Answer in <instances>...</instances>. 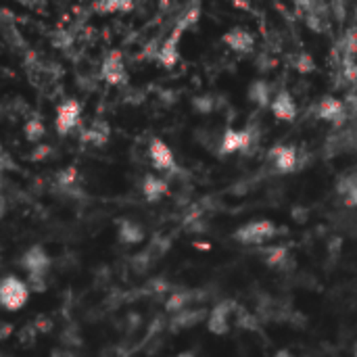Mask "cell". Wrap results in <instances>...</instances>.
I'll return each instance as SVG.
<instances>
[{
    "mask_svg": "<svg viewBox=\"0 0 357 357\" xmlns=\"http://www.w3.org/2000/svg\"><path fill=\"white\" fill-rule=\"evenodd\" d=\"M278 234H280V230H278V226L272 220H253V222H247L241 228H236L232 238L236 243H241V245L257 247V245L270 243Z\"/></svg>",
    "mask_w": 357,
    "mask_h": 357,
    "instance_id": "1",
    "label": "cell"
},
{
    "mask_svg": "<svg viewBox=\"0 0 357 357\" xmlns=\"http://www.w3.org/2000/svg\"><path fill=\"white\" fill-rule=\"evenodd\" d=\"M29 284L15 274H6L0 282V303L6 312H19L29 301Z\"/></svg>",
    "mask_w": 357,
    "mask_h": 357,
    "instance_id": "2",
    "label": "cell"
},
{
    "mask_svg": "<svg viewBox=\"0 0 357 357\" xmlns=\"http://www.w3.org/2000/svg\"><path fill=\"white\" fill-rule=\"evenodd\" d=\"M257 140V132L253 128L234 130L228 128L220 140V155H232V153H247Z\"/></svg>",
    "mask_w": 357,
    "mask_h": 357,
    "instance_id": "3",
    "label": "cell"
},
{
    "mask_svg": "<svg viewBox=\"0 0 357 357\" xmlns=\"http://www.w3.org/2000/svg\"><path fill=\"white\" fill-rule=\"evenodd\" d=\"M50 264H52V259H50V255L46 253V249L42 245L29 247L19 259V266L27 272L29 278H46V274L50 270Z\"/></svg>",
    "mask_w": 357,
    "mask_h": 357,
    "instance_id": "4",
    "label": "cell"
},
{
    "mask_svg": "<svg viewBox=\"0 0 357 357\" xmlns=\"http://www.w3.org/2000/svg\"><path fill=\"white\" fill-rule=\"evenodd\" d=\"M79 117H82V105L77 98H69L65 100L59 109H56V119H54V128L59 136H67L73 128L79 126Z\"/></svg>",
    "mask_w": 357,
    "mask_h": 357,
    "instance_id": "5",
    "label": "cell"
},
{
    "mask_svg": "<svg viewBox=\"0 0 357 357\" xmlns=\"http://www.w3.org/2000/svg\"><path fill=\"white\" fill-rule=\"evenodd\" d=\"M268 159L274 163L278 174H293L299 167V153L293 144H276L268 153Z\"/></svg>",
    "mask_w": 357,
    "mask_h": 357,
    "instance_id": "6",
    "label": "cell"
},
{
    "mask_svg": "<svg viewBox=\"0 0 357 357\" xmlns=\"http://www.w3.org/2000/svg\"><path fill=\"white\" fill-rule=\"evenodd\" d=\"M149 157H151V163H153V167L157 172H165V174L178 172L176 157H174L172 149L161 138H153L151 140V144H149Z\"/></svg>",
    "mask_w": 357,
    "mask_h": 357,
    "instance_id": "7",
    "label": "cell"
},
{
    "mask_svg": "<svg viewBox=\"0 0 357 357\" xmlns=\"http://www.w3.org/2000/svg\"><path fill=\"white\" fill-rule=\"evenodd\" d=\"M234 310H236V303L234 301H222V303H218L209 312V316H207V331L211 335H218V337L228 335V331H230V316L234 314Z\"/></svg>",
    "mask_w": 357,
    "mask_h": 357,
    "instance_id": "8",
    "label": "cell"
},
{
    "mask_svg": "<svg viewBox=\"0 0 357 357\" xmlns=\"http://www.w3.org/2000/svg\"><path fill=\"white\" fill-rule=\"evenodd\" d=\"M100 77L111 84V86H121L128 82V73H126V65H123V56L119 50H111L100 67Z\"/></svg>",
    "mask_w": 357,
    "mask_h": 357,
    "instance_id": "9",
    "label": "cell"
},
{
    "mask_svg": "<svg viewBox=\"0 0 357 357\" xmlns=\"http://www.w3.org/2000/svg\"><path fill=\"white\" fill-rule=\"evenodd\" d=\"M316 117L324 119L333 126H341L347 119V109L345 102L335 98V96H324L318 105H316Z\"/></svg>",
    "mask_w": 357,
    "mask_h": 357,
    "instance_id": "10",
    "label": "cell"
},
{
    "mask_svg": "<svg viewBox=\"0 0 357 357\" xmlns=\"http://www.w3.org/2000/svg\"><path fill=\"white\" fill-rule=\"evenodd\" d=\"M270 109H272L274 117L280 119V121H295V117H297V105H295L293 96H291L287 90H280V92L272 98Z\"/></svg>",
    "mask_w": 357,
    "mask_h": 357,
    "instance_id": "11",
    "label": "cell"
},
{
    "mask_svg": "<svg viewBox=\"0 0 357 357\" xmlns=\"http://www.w3.org/2000/svg\"><path fill=\"white\" fill-rule=\"evenodd\" d=\"M224 44H228L234 52H241V54H247L253 50L255 42H253V36L243 29V27H234L230 31L224 33Z\"/></svg>",
    "mask_w": 357,
    "mask_h": 357,
    "instance_id": "12",
    "label": "cell"
},
{
    "mask_svg": "<svg viewBox=\"0 0 357 357\" xmlns=\"http://www.w3.org/2000/svg\"><path fill=\"white\" fill-rule=\"evenodd\" d=\"M167 192H169V184L163 178L153 176V174L144 176V180H142V195H144V199L149 203H159Z\"/></svg>",
    "mask_w": 357,
    "mask_h": 357,
    "instance_id": "13",
    "label": "cell"
},
{
    "mask_svg": "<svg viewBox=\"0 0 357 357\" xmlns=\"http://www.w3.org/2000/svg\"><path fill=\"white\" fill-rule=\"evenodd\" d=\"M180 29L176 27L174 29V33L163 42V46L157 50V61L163 65V67H174L176 63H178V59H180V54H178V40H180Z\"/></svg>",
    "mask_w": 357,
    "mask_h": 357,
    "instance_id": "14",
    "label": "cell"
},
{
    "mask_svg": "<svg viewBox=\"0 0 357 357\" xmlns=\"http://www.w3.org/2000/svg\"><path fill=\"white\" fill-rule=\"evenodd\" d=\"M117 236L123 245H140L144 241V228L134 220H119Z\"/></svg>",
    "mask_w": 357,
    "mask_h": 357,
    "instance_id": "15",
    "label": "cell"
},
{
    "mask_svg": "<svg viewBox=\"0 0 357 357\" xmlns=\"http://www.w3.org/2000/svg\"><path fill=\"white\" fill-rule=\"evenodd\" d=\"M259 253L264 255L266 266H270L272 270H282V268L287 266V261L291 259L289 249L282 247V245H272V247H268V249H261Z\"/></svg>",
    "mask_w": 357,
    "mask_h": 357,
    "instance_id": "16",
    "label": "cell"
},
{
    "mask_svg": "<svg viewBox=\"0 0 357 357\" xmlns=\"http://www.w3.org/2000/svg\"><path fill=\"white\" fill-rule=\"evenodd\" d=\"M205 310H184L182 314H176V318L172 320V331H182V328H190L195 324H199L205 318Z\"/></svg>",
    "mask_w": 357,
    "mask_h": 357,
    "instance_id": "17",
    "label": "cell"
},
{
    "mask_svg": "<svg viewBox=\"0 0 357 357\" xmlns=\"http://www.w3.org/2000/svg\"><path fill=\"white\" fill-rule=\"evenodd\" d=\"M107 138H109V126L105 121H96L94 126H90L82 134V142H88V144H94V146L105 144Z\"/></svg>",
    "mask_w": 357,
    "mask_h": 357,
    "instance_id": "18",
    "label": "cell"
},
{
    "mask_svg": "<svg viewBox=\"0 0 357 357\" xmlns=\"http://www.w3.org/2000/svg\"><path fill=\"white\" fill-rule=\"evenodd\" d=\"M249 98L255 102V105H259V107H268V105H272V96H270V86L266 84V82H255L251 88H249Z\"/></svg>",
    "mask_w": 357,
    "mask_h": 357,
    "instance_id": "19",
    "label": "cell"
},
{
    "mask_svg": "<svg viewBox=\"0 0 357 357\" xmlns=\"http://www.w3.org/2000/svg\"><path fill=\"white\" fill-rule=\"evenodd\" d=\"M188 303H190V293H182V291H176L167 297L165 301V310L169 314H182L184 310H188Z\"/></svg>",
    "mask_w": 357,
    "mask_h": 357,
    "instance_id": "20",
    "label": "cell"
},
{
    "mask_svg": "<svg viewBox=\"0 0 357 357\" xmlns=\"http://www.w3.org/2000/svg\"><path fill=\"white\" fill-rule=\"evenodd\" d=\"M134 0H100L96 4V10L100 13H128L132 10Z\"/></svg>",
    "mask_w": 357,
    "mask_h": 357,
    "instance_id": "21",
    "label": "cell"
},
{
    "mask_svg": "<svg viewBox=\"0 0 357 357\" xmlns=\"http://www.w3.org/2000/svg\"><path fill=\"white\" fill-rule=\"evenodd\" d=\"M44 123H42V119L40 117H31L27 123H25V128H23V134H25V140L27 142H38L42 136H44Z\"/></svg>",
    "mask_w": 357,
    "mask_h": 357,
    "instance_id": "22",
    "label": "cell"
},
{
    "mask_svg": "<svg viewBox=\"0 0 357 357\" xmlns=\"http://www.w3.org/2000/svg\"><path fill=\"white\" fill-rule=\"evenodd\" d=\"M75 180H77V169L75 167H67V169H61L56 174V184L63 190H71V186L75 184Z\"/></svg>",
    "mask_w": 357,
    "mask_h": 357,
    "instance_id": "23",
    "label": "cell"
},
{
    "mask_svg": "<svg viewBox=\"0 0 357 357\" xmlns=\"http://www.w3.org/2000/svg\"><path fill=\"white\" fill-rule=\"evenodd\" d=\"M199 17H201V6H192V8H188L186 13H184V17L180 19V23H178V29L180 31H184V29H188V27H192L197 21H199Z\"/></svg>",
    "mask_w": 357,
    "mask_h": 357,
    "instance_id": "24",
    "label": "cell"
},
{
    "mask_svg": "<svg viewBox=\"0 0 357 357\" xmlns=\"http://www.w3.org/2000/svg\"><path fill=\"white\" fill-rule=\"evenodd\" d=\"M295 69L301 71V73H310L314 71V59L307 54V52H301L297 59H295Z\"/></svg>",
    "mask_w": 357,
    "mask_h": 357,
    "instance_id": "25",
    "label": "cell"
},
{
    "mask_svg": "<svg viewBox=\"0 0 357 357\" xmlns=\"http://www.w3.org/2000/svg\"><path fill=\"white\" fill-rule=\"evenodd\" d=\"M192 105H195V109L201 111V113H211L213 107H215V100H213L211 96H197V98L192 100Z\"/></svg>",
    "mask_w": 357,
    "mask_h": 357,
    "instance_id": "26",
    "label": "cell"
},
{
    "mask_svg": "<svg viewBox=\"0 0 357 357\" xmlns=\"http://www.w3.org/2000/svg\"><path fill=\"white\" fill-rule=\"evenodd\" d=\"M33 326H36L40 333H48V331L52 328V322H50V320H46V318H38V320L33 322Z\"/></svg>",
    "mask_w": 357,
    "mask_h": 357,
    "instance_id": "27",
    "label": "cell"
},
{
    "mask_svg": "<svg viewBox=\"0 0 357 357\" xmlns=\"http://www.w3.org/2000/svg\"><path fill=\"white\" fill-rule=\"evenodd\" d=\"M46 155H50V146H40L36 153H31V159H33V161H40V159H44Z\"/></svg>",
    "mask_w": 357,
    "mask_h": 357,
    "instance_id": "28",
    "label": "cell"
},
{
    "mask_svg": "<svg viewBox=\"0 0 357 357\" xmlns=\"http://www.w3.org/2000/svg\"><path fill=\"white\" fill-rule=\"evenodd\" d=\"M10 333H13V326H10L8 322H4V324H2V331H0V339H2V341H4V339H8V335H10Z\"/></svg>",
    "mask_w": 357,
    "mask_h": 357,
    "instance_id": "29",
    "label": "cell"
},
{
    "mask_svg": "<svg viewBox=\"0 0 357 357\" xmlns=\"http://www.w3.org/2000/svg\"><path fill=\"white\" fill-rule=\"evenodd\" d=\"M176 357H197V354L195 351H182V354H178Z\"/></svg>",
    "mask_w": 357,
    "mask_h": 357,
    "instance_id": "30",
    "label": "cell"
},
{
    "mask_svg": "<svg viewBox=\"0 0 357 357\" xmlns=\"http://www.w3.org/2000/svg\"><path fill=\"white\" fill-rule=\"evenodd\" d=\"M276 357H293V356H291L289 351H278V354H276Z\"/></svg>",
    "mask_w": 357,
    "mask_h": 357,
    "instance_id": "31",
    "label": "cell"
},
{
    "mask_svg": "<svg viewBox=\"0 0 357 357\" xmlns=\"http://www.w3.org/2000/svg\"><path fill=\"white\" fill-rule=\"evenodd\" d=\"M354 357H357V341H356V345H354Z\"/></svg>",
    "mask_w": 357,
    "mask_h": 357,
    "instance_id": "32",
    "label": "cell"
},
{
    "mask_svg": "<svg viewBox=\"0 0 357 357\" xmlns=\"http://www.w3.org/2000/svg\"><path fill=\"white\" fill-rule=\"evenodd\" d=\"M230 2H236V4H241V6H245V4H243L241 0H230Z\"/></svg>",
    "mask_w": 357,
    "mask_h": 357,
    "instance_id": "33",
    "label": "cell"
}]
</instances>
